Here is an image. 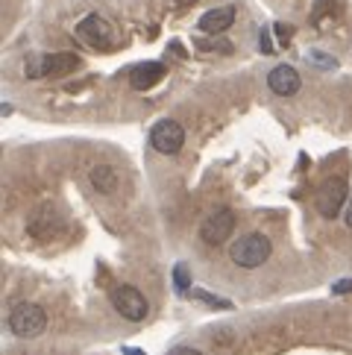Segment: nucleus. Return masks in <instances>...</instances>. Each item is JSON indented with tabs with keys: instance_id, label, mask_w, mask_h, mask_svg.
I'll use <instances>...</instances> for the list:
<instances>
[{
	"instance_id": "nucleus-18",
	"label": "nucleus",
	"mask_w": 352,
	"mask_h": 355,
	"mask_svg": "<svg viewBox=\"0 0 352 355\" xmlns=\"http://www.w3.org/2000/svg\"><path fill=\"white\" fill-rule=\"evenodd\" d=\"M311 59L317 62L320 68H335V59H326V53H311Z\"/></svg>"
},
{
	"instance_id": "nucleus-20",
	"label": "nucleus",
	"mask_w": 352,
	"mask_h": 355,
	"mask_svg": "<svg viewBox=\"0 0 352 355\" xmlns=\"http://www.w3.org/2000/svg\"><path fill=\"white\" fill-rule=\"evenodd\" d=\"M170 355H206V352H200V349H194V347H179V349H173Z\"/></svg>"
},
{
	"instance_id": "nucleus-10",
	"label": "nucleus",
	"mask_w": 352,
	"mask_h": 355,
	"mask_svg": "<svg viewBox=\"0 0 352 355\" xmlns=\"http://www.w3.org/2000/svg\"><path fill=\"white\" fill-rule=\"evenodd\" d=\"M267 85H270L273 94H279V97H294L299 88H303V80H299L297 68H291V65H276V68L267 73Z\"/></svg>"
},
{
	"instance_id": "nucleus-1",
	"label": "nucleus",
	"mask_w": 352,
	"mask_h": 355,
	"mask_svg": "<svg viewBox=\"0 0 352 355\" xmlns=\"http://www.w3.org/2000/svg\"><path fill=\"white\" fill-rule=\"evenodd\" d=\"M270 252H273V244H270L267 235L249 232V235H244V238H238L235 244L229 247V259L238 264V268L256 270V268H261V264L270 259Z\"/></svg>"
},
{
	"instance_id": "nucleus-4",
	"label": "nucleus",
	"mask_w": 352,
	"mask_h": 355,
	"mask_svg": "<svg viewBox=\"0 0 352 355\" xmlns=\"http://www.w3.org/2000/svg\"><path fill=\"white\" fill-rule=\"evenodd\" d=\"M80 68L77 53H50V56H35L27 65V77H65Z\"/></svg>"
},
{
	"instance_id": "nucleus-21",
	"label": "nucleus",
	"mask_w": 352,
	"mask_h": 355,
	"mask_svg": "<svg viewBox=\"0 0 352 355\" xmlns=\"http://www.w3.org/2000/svg\"><path fill=\"white\" fill-rule=\"evenodd\" d=\"M123 355H144V349H135V347H123Z\"/></svg>"
},
{
	"instance_id": "nucleus-16",
	"label": "nucleus",
	"mask_w": 352,
	"mask_h": 355,
	"mask_svg": "<svg viewBox=\"0 0 352 355\" xmlns=\"http://www.w3.org/2000/svg\"><path fill=\"white\" fill-rule=\"evenodd\" d=\"M258 47H261V53H273V44H270V33H267V30H261V35H258Z\"/></svg>"
},
{
	"instance_id": "nucleus-17",
	"label": "nucleus",
	"mask_w": 352,
	"mask_h": 355,
	"mask_svg": "<svg viewBox=\"0 0 352 355\" xmlns=\"http://www.w3.org/2000/svg\"><path fill=\"white\" fill-rule=\"evenodd\" d=\"M335 294H352V279H344V282H335L332 285Z\"/></svg>"
},
{
	"instance_id": "nucleus-8",
	"label": "nucleus",
	"mask_w": 352,
	"mask_h": 355,
	"mask_svg": "<svg viewBox=\"0 0 352 355\" xmlns=\"http://www.w3.org/2000/svg\"><path fill=\"white\" fill-rule=\"evenodd\" d=\"M232 232H235V211L232 209L211 211L209 218L203 220V226H200V238H203L206 244H211V247L226 244V241L232 238Z\"/></svg>"
},
{
	"instance_id": "nucleus-22",
	"label": "nucleus",
	"mask_w": 352,
	"mask_h": 355,
	"mask_svg": "<svg viewBox=\"0 0 352 355\" xmlns=\"http://www.w3.org/2000/svg\"><path fill=\"white\" fill-rule=\"evenodd\" d=\"M344 218H346V226L352 230V200H349V206H346V214H344Z\"/></svg>"
},
{
	"instance_id": "nucleus-13",
	"label": "nucleus",
	"mask_w": 352,
	"mask_h": 355,
	"mask_svg": "<svg viewBox=\"0 0 352 355\" xmlns=\"http://www.w3.org/2000/svg\"><path fill=\"white\" fill-rule=\"evenodd\" d=\"M88 180H91V185L100 194H112L118 188V171L109 168V164H94V168L88 171Z\"/></svg>"
},
{
	"instance_id": "nucleus-19",
	"label": "nucleus",
	"mask_w": 352,
	"mask_h": 355,
	"mask_svg": "<svg viewBox=\"0 0 352 355\" xmlns=\"http://www.w3.org/2000/svg\"><path fill=\"white\" fill-rule=\"evenodd\" d=\"M276 33H279L282 44H288V39H291V27H285V24H276Z\"/></svg>"
},
{
	"instance_id": "nucleus-9",
	"label": "nucleus",
	"mask_w": 352,
	"mask_h": 355,
	"mask_svg": "<svg viewBox=\"0 0 352 355\" xmlns=\"http://www.w3.org/2000/svg\"><path fill=\"white\" fill-rule=\"evenodd\" d=\"M27 230H30L33 238H39V241H53L62 232V214L56 211V206L44 202V206H39L33 211Z\"/></svg>"
},
{
	"instance_id": "nucleus-6",
	"label": "nucleus",
	"mask_w": 352,
	"mask_h": 355,
	"mask_svg": "<svg viewBox=\"0 0 352 355\" xmlns=\"http://www.w3.org/2000/svg\"><path fill=\"white\" fill-rule=\"evenodd\" d=\"M112 306H115V311L121 317H127V320H132V323L144 320L147 311H150L144 294L135 285H118L115 291H112Z\"/></svg>"
},
{
	"instance_id": "nucleus-14",
	"label": "nucleus",
	"mask_w": 352,
	"mask_h": 355,
	"mask_svg": "<svg viewBox=\"0 0 352 355\" xmlns=\"http://www.w3.org/2000/svg\"><path fill=\"white\" fill-rule=\"evenodd\" d=\"M173 285H176V291L191 288V268H188V264H176L173 268Z\"/></svg>"
},
{
	"instance_id": "nucleus-12",
	"label": "nucleus",
	"mask_w": 352,
	"mask_h": 355,
	"mask_svg": "<svg viewBox=\"0 0 352 355\" xmlns=\"http://www.w3.org/2000/svg\"><path fill=\"white\" fill-rule=\"evenodd\" d=\"M235 24V6H218V9H209L203 18H200V30L209 33V35H218L226 33Z\"/></svg>"
},
{
	"instance_id": "nucleus-15",
	"label": "nucleus",
	"mask_w": 352,
	"mask_h": 355,
	"mask_svg": "<svg viewBox=\"0 0 352 355\" xmlns=\"http://www.w3.org/2000/svg\"><path fill=\"white\" fill-rule=\"evenodd\" d=\"M191 297H194V300H200V302H206V306H215V309H229V302H226V300L211 297V294H206V291H191Z\"/></svg>"
},
{
	"instance_id": "nucleus-11",
	"label": "nucleus",
	"mask_w": 352,
	"mask_h": 355,
	"mask_svg": "<svg viewBox=\"0 0 352 355\" xmlns=\"http://www.w3.org/2000/svg\"><path fill=\"white\" fill-rule=\"evenodd\" d=\"M165 65L161 62H144V65H135L130 71V85L135 88V92H147V88L159 85L161 80H165Z\"/></svg>"
},
{
	"instance_id": "nucleus-7",
	"label": "nucleus",
	"mask_w": 352,
	"mask_h": 355,
	"mask_svg": "<svg viewBox=\"0 0 352 355\" xmlns=\"http://www.w3.org/2000/svg\"><path fill=\"white\" fill-rule=\"evenodd\" d=\"M150 144H153V150H156V153H161V156H176L182 150V144H185L182 123H176L170 118L159 121L153 126V132H150Z\"/></svg>"
},
{
	"instance_id": "nucleus-5",
	"label": "nucleus",
	"mask_w": 352,
	"mask_h": 355,
	"mask_svg": "<svg viewBox=\"0 0 352 355\" xmlns=\"http://www.w3.org/2000/svg\"><path fill=\"white\" fill-rule=\"evenodd\" d=\"M77 39L94 50H109L112 42H115V30L112 24L103 18V15H85L80 24H77Z\"/></svg>"
},
{
	"instance_id": "nucleus-3",
	"label": "nucleus",
	"mask_w": 352,
	"mask_h": 355,
	"mask_svg": "<svg viewBox=\"0 0 352 355\" xmlns=\"http://www.w3.org/2000/svg\"><path fill=\"white\" fill-rule=\"evenodd\" d=\"M346 197H349V185H346V176H332L320 185L317 197H314V206H317L320 218L326 220H335L341 209L346 206Z\"/></svg>"
},
{
	"instance_id": "nucleus-2",
	"label": "nucleus",
	"mask_w": 352,
	"mask_h": 355,
	"mask_svg": "<svg viewBox=\"0 0 352 355\" xmlns=\"http://www.w3.org/2000/svg\"><path fill=\"white\" fill-rule=\"evenodd\" d=\"M9 329L18 338H39L47 329V314L35 302H18L9 311Z\"/></svg>"
}]
</instances>
